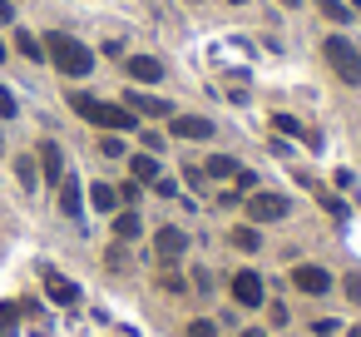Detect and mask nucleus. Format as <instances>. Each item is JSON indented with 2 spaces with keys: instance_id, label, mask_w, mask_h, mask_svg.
Returning <instances> with one entry per match:
<instances>
[{
  "instance_id": "nucleus-16",
  "label": "nucleus",
  "mask_w": 361,
  "mask_h": 337,
  "mask_svg": "<svg viewBox=\"0 0 361 337\" xmlns=\"http://www.w3.org/2000/svg\"><path fill=\"white\" fill-rule=\"evenodd\" d=\"M16 50H20L25 60H45V45H40L30 30H16Z\"/></svg>"
},
{
  "instance_id": "nucleus-23",
  "label": "nucleus",
  "mask_w": 361,
  "mask_h": 337,
  "mask_svg": "<svg viewBox=\"0 0 361 337\" xmlns=\"http://www.w3.org/2000/svg\"><path fill=\"white\" fill-rule=\"evenodd\" d=\"M11 114H16V95L0 85V119H11Z\"/></svg>"
},
{
  "instance_id": "nucleus-28",
  "label": "nucleus",
  "mask_w": 361,
  "mask_h": 337,
  "mask_svg": "<svg viewBox=\"0 0 361 337\" xmlns=\"http://www.w3.org/2000/svg\"><path fill=\"white\" fill-rule=\"evenodd\" d=\"M11 20V0H0V25H6Z\"/></svg>"
},
{
  "instance_id": "nucleus-12",
  "label": "nucleus",
  "mask_w": 361,
  "mask_h": 337,
  "mask_svg": "<svg viewBox=\"0 0 361 337\" xmlns=\"http://www.w3.org/2000/svg\"><path fill=\"white\" fill-rule=\"evenodd\" d=\"M60 208H65L70 218H80V213H85V208H80V179H75V174H65V179H60Z\"/></svg>"
},
{
  "instance_id": "nucleus-18",
  "label": "nucleus",
  "mask_w": 361,
  "mask_h": 337,
  "mask_svg": "<svg viewBox=\"0 0 361 337\" xmlns=\"http://www.w3.org/2000/svg\"><path fill=\"white\" fill-rule=\"evenodd\" d=\"M233 248H243V253H257V248H262V243H257V228H252V223L233 228Z\"/></svg>"
},
{
  "instance_id": "nucleus-33",
  "label": "nucleus",
  "mask_w": 361,
  "mask_h": 337,
  "mask_svg": "<svg viewBox=\"0 0 361 337\" xmlns=\"http://www.w3.org/2000/svg\"><path fill=\"white\" fill-rule=\"evenodd\" d=\"M0 60H6V45H0Z\"/></svg>"
},
{
  "instance_id": "nucleus-14",
  "label": "nucleus",
  "mask_w": 361,
  "mask_h": 337,
  "mask_svg": "<svg viewBox=\"0 0 361 337\" xmlns=\"http://www.w3.org/2000/svg\"><path fill=\"white\" fill-rule=\"evenodd\" d=\"M203 174H208V179H238V159H228V154H213V159L203 164Z\"/></svg>"
},
{
  "instance_id": "nucleus-30",
  "label": "nucleus",
  "mask_w": 361,
  "mask_h": 337,
  "mask_svg": "<svg viewBox=\"0 0 361 337\" xmlns=\"http://www.w3.org/2000/svg\"><path fill=\"white\" fill-rule=\"evenodd\" d=\"M351 337H361V327H351Z\"/></svg>"
},
{
  "instance_id": "nucleus-15",
  "label": "nucleus",
  "mask_w": 361,
  "mask_h": 337,
  "mask_svg": "<svg viewBox=\"0 0 361 337\" xmlns=\"http://www.w3.org/2000/svg\"><path fill=\"white\" fill-rule=\"evenodd\" d=\"M129 169H134V179H139V184H154V179H159L154 154H134V159H129Z\"/></svg>"
},
{
  "instance_id": "nucleus-32",
  "label": "nucleus",
  "mask_w": 361,
  "mask_h": 337,
  "mask_svg": "<svg viewBox=\"0 0 361 337\" xmlns=\"http://www.w3.org/2000/svg\"><path fill=\"white\" fill-rule=\"evenodd\" d=\"M0 154H6V139H0Z\"/></svg>"
},
{
  "instance_id": "nucleus-11",
  "label": "nucleus",
  "mask_w": 361,
  "mask_h": 337,
  "mask_svg": "<svg viewBox=\"0 0 361 337\" xmlns=\"http://www.w3.org/2000/svg\"><path fill=\"white\" fill-rule=\"evenodd\" d=\"M124 110H134V114H149V119H164V114H169V105H164V100H154V95H134V90L124 95Z\"/></svg>"
},
{
  "instance_id": "nucleus-26",
  "label": "nucleus",
  "mask_w": 361,
  "mask_h": 337,
  "mask_svg": "<svg viewBox=\"0 0 361 337\" xmlns=\"http://www.w3.org/2000/svg\"><path fill=\"white\" fill-rule=\"evenodd\" d=\"M99 149H104V154H109V159H119V154H124V144H119V139H114V134H109V139H104V144H99Z\"/></svg>"
},
{
  "instance_id": "nucleus-1",
  "label": "nucleus",
  "mask_w": 361,
  "mask_h": 337,
  "mask_svg": "<svg viewBox=\"0 0 361 337\" xmlns=\"http://www.w3.org/2000/svg\"><path fill=\"white\" fill-rule=\"evenodd\" d=\"M45 55H50V65H55L60 75H70V80H80V75H90V70H94L90 45H80V40H75V35H65V30H55V35L45 40Z\"/></svg>"
},
{
  "instance_id": "nucleus-21",
  "label": "nucleus",
  "mask_w": 361,
  "mask_h": 337,
  "mask_svg": "<svg viewBox=\"0 0 361 337\" xmlns=\"http://www.w3.org/2000/svg\"><path fill=\"white\" fill-rule=\"evenodd\" d=\"M16 179H20L25 189H35V184H40V169H35V159H16Z\"/></svg>"
},
{
  "instance_id": "nucleus-31",
  "label": "nucleus",
  "mask_w": 361,
  "mask_h": 337,
  "mask_svg": "<svg viewBox=\"0 0 361 337\" xmlns=\"http://www.w3.org/2000/svg\"><path fill=\"white\" fill-rule=\"evenodd\" d=\"M282 6H297V0H282Z\"/></svg>"
},
{
  "instance_id": "nucleus-10",
  "label": "nucleus",
  "mask_w": 361,
  "mask_h": 337,
  "mask_svg": "<svg viewBox=\"0 0 361 337\" xmlns=\"http://www.w3.org/2000/svg\"><path fill=\"white\" fill-rule=\"evenodd\" d=\"M40 174H45L50 184H60V179H65V154H60V144H50V139L40 144Z\"/></svg>"
},
{
  "instance_id": "nucleus-13",
  "label": "nucleus",
  "mask_w": 361,
  "mask_h": 337,
  "mask_svg": "<svg viewBox=\"0 0 361 337\" xmlns=\"http://www.w3.org/2000/svg\"><path fill=\"white\" fill-rule=\"evenodd\" d=\"M45 292H50L55 302H65V307L80 297V292H75V283H70V278H60V273H45Z\"/></svg>"
},
{
  "instance_id": "nucleus-29",
  "label": "nucleus",
  "mask_w": 361,
  "mask_h": 337,
  "mask_svg": "<svg viewBox=\"0 0 361 337\" xmlns=\"http://www.w3.org/2000/svg\"><path fill=\"white\" fill-rule=\"evenodd\" d=\"M243 337H267V332H243Z\"/></svg>"
},
{
  "instance_id": "nucleus-2",
  "label": "nucleus",
  "mask_w": 361,
  "mask_h": 337,
  "mask_svg": "<svg viewBox=\"0 0 361 337\" xmlns=\"http://www.w3.org/2000/svg\"><path fill=\"white\" fill-rule=\"evenodd\" d=\"M70 105H75V114H85L90 124H99V129H134V110H124V105H104V100H90V95H70Z\"/></svg>"
},
{
  "instance_id": "nucleus-6",
  "label": "nucleus",
  "mask_w": 361,
  "mask_h": 337,
  "mask_svg": "<svg viewBox=\"0 0 361 337\" xmlns=\"http://www.w3.org/2000/svg\"><path fill=\"white\" fill-rule=\"evenodd\" d=\"M233 297H238L243 307H262V302H267V292H262V278L243 268V273L233 278Z\"/></svg>"
},
{
  "instance_id": "nucleus-24",
  "label": "nucleus",
  "mask_w": 361,
  "mask_h": 337,
  "mask_svg": "<svg viewBox=\"0 0 361 337\" xmlns=\"http://www.w3.org/2000/svg\"><path fill=\"white\" fill-rule=\"evenodd\" d=\"M164 288H169V292H173V297H178V292H188V283H183V278H178V273H164Z\"/></svg>"
},
{
  "instance_id": "nucleus-4",
  "label": "nucleus",
  "mask_w": 361,
  "mask_h": 337,
  "mask_svg": "<svg viewBox=\"0 0 361 337\" xmlns=\"http://www.w3.org/2000/svg\"><path fill=\"white\" fill-rule=\"evenodd\" d=\"M287 199L282 194H252L247 199V223H277V218H287Z\"/></svg>"
},
{
  "instance_id": "nucleus-27",
  "label": "nucleus",
  "mask_w": 361,
  "mask_h": 337,
  "mask_svg": "<svg viewBox=\"0 0 361 337\" xmlns=\"http://www.w3.org/2000/svg\"><path fill=\"white\" fill-rule=\"evenodd\" d=\"M312 332H317V337H331V332H336V322H331V317H322V322H312Z\"/></svg>"
},
{
  "instance_id": "nucleus-17",
  "label": "nucleus",
  "mask_w": 361,
  "mask_h": 337,
  "mask_svg": "<svg viewBox=\"0 0 361 337\" xmlns=\"http://www.w3.org/2000/svg\"><path fill=\"white\" fill-rule=\"evenodd\" d=\"M90 203H94V208H104V213H109V208H114V203H119V189H109V184H94V189H90Z\"/></svg>"
},
{
  "instance_id": "nucleus-25",
  "label": "nucleus",
  "mask_w": 361,
  "mask_h": 337,
  "mask_svg": "<svg viewBox=\"0 0 361 337\" xmlns=\"http://www.w3.org/2000/svg\"><path fill=\"white\" fill-rule=\"evenodd\" d=\"M346 297H351V302H361V273H351V278H346Z\"/></svg>"
},
{
  "instance_id": "nucleus-3",
  "label": "nucleus",
  "mask_w": 361,
  "mask_h": 337,
  "mask_svg": "<svg viewBox=\"0 0 361 337\" xmlns=\"http://www.w3.org/2000/svg\"><path fill=\"white\" fill-rule=\"evenodd\" d=\"M322 60L331 65V75L341 85H361V50L346 40V35H326L322 40Z\"/></svg>"
},
{
  "instance_id": "nucleus-7",
  "label": "nucleus",
  "mask_w": 361,
  "mask_h": 337,
  "mask_svg": "<svg viewBox=\"0 0 361 337\" xmlns=\"http://www.w3.org/2000/svg\"><path fill=\"white\" fill-rule=\"evenodd\" d=\"M154 248H159V263H178L183 248H188V238H183V228H159L154 233Z\"/></svg>"
},
{
  "instance_id": "nucleus-8",
  "label": "nucleus",
  "mask_w": 361,
  "mask_h": 337,
  "mask_svg": "<svg viewBox=\"0 0 361 337\" xmlns=\"http://www.w3.org/2000/svg\"><path fill=\"white\" fill-rule=\"evenodd\" d=\"M124 70H129V80H139V85H159V80H164V65H159L154 55H129Z\"/></svg>"
},
{
  "instance_id": "nucleus-19",
  "label": "nucleus",
  "mask_w": 361,
  "mask_h": 337,
  "mask_svg": "<svg viewBox=\"0 0 361 337\" xmlns=\"http://www.w3.org/2000/svg\"><path fill=\"white\" fill-rule=\"evenodd\" d=\"M139 228H144L139 213H119V218H114V238H139Z\"/></svg>"
},
{
  "instance_id": "nucleus-20",
  "label": "nucleus",
  "mask_w": 361,
  "mask_h": 337,
  "mask_svg": "<svg viewBox=\"0 0 361 337\" xmlns=\"http://www.w3.org/2000/svg\"><path fill=\"white\" fill-rule=\"evenodd\" d=\"M317 11H322L326 20H336V25H346V20H351V11L341 6V0H317Z\"/></svg>"
},
{
  "instance_id": "nucleus-5",
  "label": "nucleus",
  "mask_w": 361,
  "mask_h": 337,
  "mask_svg": "<svg viewBox=\"0 0 361 337\" xmlns=\"http://www.w3.org/2000/svg\"><path fill=\"white\" fill-rule=\"evenodd\" d=\"M292 288L307 292V297H322V292H331V273L326 268H312V263H297L292 268Z\"/></svg>"
},
{
  "instance_id": "nucleus-9",
  "label": "nucleus",
  "mask_w": 361,
  "mask_h": 337,
  "mask_svg": "<svg viewBox=\"0 0 361 337\" xmlns=\"http://www.w3.org/2000/svg\"><path fill=\"white\" fill-rule=\"evenodd\" d=\"M169 129H173L178 139H208V134H213V124H208V119H198V114H173V119H169Z\"/></svg>"
},
{
  "instance_id": "nucleus-34",
  "label": "nucleus",
  "mask_w": 361,
  "mask_h": 337,
  "mask_svg": "<svg viewBox=\"0 0 361 337\" xmlns=\"http://www.w3.org/2000/svg\"><path fill=\"white\" fill-rule=\"evenodd\" d=\"M233 6H243V0H233Z\"/></svg>"
},
{
  "instance_id": "nucleus-22",
  "label": "nucleus",
  "mask_w": 361,
  "mask_h": 337,
  "mask_svg": "<svg viewBox=\"0 0 361 337\" xmlns=\"http://www.w3.org/2000/svg\"><path fill=\"white\" fill-rule=\"evenodd\" d=\"M188 337H218V327H213L208 317H193V322H188Z\"/></svg>"
}]
</instances>
